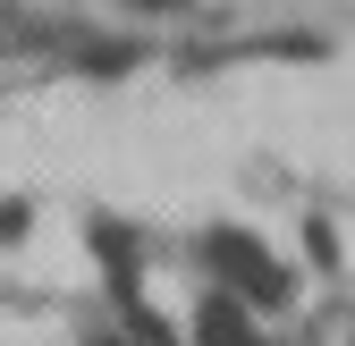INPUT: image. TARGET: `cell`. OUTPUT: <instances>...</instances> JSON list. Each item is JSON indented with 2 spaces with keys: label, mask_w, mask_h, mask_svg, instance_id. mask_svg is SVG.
<instances>
[{
  "label": "cell",
  "mask_w": 355,
  "mask_h": 346,
  "mask_svg": "<svg viewBox=\"0 0 355 346\" xmlns=\"http://www.w3.org/2000/svg\"><path fill=\"white\" fill-rule=\"evenodd\" d=\"M211 262L229 271V279H245L254 295H279V271L262 262V245H254V237H220V245H211Z\"/></svg>",
  "instance_id": "cell-1"
},
{
  "label": "cell",
  "mask_w": 355,
  "mask_h": 346,
  "mask_svg": "<svg viewBox=\"0 0 355 346\" xmlns=\"http://www.w3.org/2000/svg\"><path fill=\"white\" fill-rule=\"evenodd\" d=\"M136 9H161V0H136Z\"/></svg>",
  "instance_id": "cell-3"
},
{
  "label": "cell",
  "mask_w": 355,
  "mask_h": 346,
  "mask_svg": "<svg viewBox=\"0 0 355 346\" xmlns=\"http://www.w3.org/2000/svg\"><path fill=\"white\" fill-rule=\"evenodd\" d=\"M203 346H262V338L245 329V313L229 304V295H211V304H203Z\"/></svg>",
  "instance_id": "cell-2"
}]
</instances>
